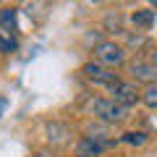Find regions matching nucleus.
<instances>
[{
    "label": "nucleus",
    "instance_id": "nucleus-1",
    "mask_svg": "<svg viewBox=\"0 0 157 157\" xmlns=\"http://www.w3.org/2000/svg\"><path fill=\"white\" fill-rule=\"evenodd\" d=\"M92 113H94V118H100L105 123H121V121L128 118V110H123L121 105H115V102L107 100V97L92 100Z\"/></svg>",
    "mask_w": 157,
    "mask_h": 157
},
{
    "label": "nucleus",
    "instance_id": "nucleus-2",
    "mask_svg": "<svg viewBox=\"0 0 157 157\" xmlns=\"http://www.w3.org/2000/svg\"><path fill=\"white\" fill-rule=\"evenodd\" d=\"M126 60V50L121 45H115V42H100V45L94 47V60L92 63H97V66H105V68H115V66H121V63Z\"/></svg>",
    "mask_w": 157,
    "mask_h": 157
},
{
    "label": "nucleus",
    "instance_id": "nucleus-3",
    "mask_svg": "<svg viewBox=\"0 0 157 157\" xmlns=\"http://www.w3.org/2000/svg\"><path fill=\"white\" fill-rule=\"evenodd\" d=\"M115 105H121L123 110H128L131 105H136L139 102V86L131 84V81H118L115 86H113V97H110Z\"/></svg>",
    "mask_w": 157,
    "mask_h": 157
},
{
    "label": "nucleus",
    "instance_id": "nucleus-4",
    "mask_svg": "<svg viewBox=\"0 0 157 157\" xmlns=\"http://www.w3.org/2000/svg\"><path fill=\"white\" fill-rule=\"evenodd\" d=\"M81 73H84L89 81H94V84H105V86H115L121 78H118V73H113L110 68H105V66H97V63H86L84 68H81Z\"/></svg>",
    "mask_w": 157,
    "mask_h": 157
},
{
    "label": "nucleus",
    "instance_id": "nucleus-5",
    "mask_svg": "<svg viewBox=\"0 0 157 157\" xmlns=\"http://www.w3.org/2000/svg\"><path fill=\"white\" fill-rule=\"evenodd\" d=\"M131 76L136 81H147V84H155L157 78V66L152 60H134L131 63Z\"/></svg>",
    "mask_w": 157,
    "mask_h": 157
},
{
    "label": "nucleus",
    "instance_id": "nucleus-6",
    "mask_svg": "<svg viewBox=\"0 0 157 157\" xmlns=\"http://www.w3.org/2000/svg\"><path fill=\"white\" fill-rule=\"evenodd\" d=\"M131 24H134L136 29H141V32H149L152 26H155V11L152 8H139V11L131 13Z\"/></svg>",
    "mask_w": 157,
    "mask_h": 157
},
{
    "label": "nucleus",
    "instance_id": "nucleus-7",
    "mask_svg": "<svg viewBox=\"0 0 157 157\" xmlns=\"http://www.w3.org/2000/svg\"><path fill=\"white\" fill-rule=\"evenodd\" d=\"M107 147L105 144H100V141H92V139H81L76 144V157H100L102 152H105Z\"/></svg>",
    "mask_w": 157,
    "mask_h": 157
},
{
    "label": "nucleus",
    "instance_id": "nucleus-8",
    "mask_svg": "<svg viewBox=\"0 0 157 157\" xmlns=\"http://www.w3.org/2000/svg\"><path fill=\"white\" fill-rule=\"evenodd\" d=\"M16 16L18 11L16 8H0V34H13L16 32Z\"/></svg>",
    "mask_w": 157,
    "mask_h": 157
},
{
    "label": "nucleus",
    "instance_id": "nucleus-9",
    "mask_svg": "<svg viewBox=\"0 0 157 157\" xmlns=\"http://www.w3.org/2000/svg\"><path fill=\"white\" fill-rule=\"evenodd\" d=\"M47 131H50V136H47L50 144H63V141H68V136H71V131H68L63 123H50Z\"/></svg>",
    "mask_w": 157,
    "mask_h": 157
},
{
    "label": "nucleus",
    "instance_id": "nucleus-10",
    "mask_svg": "<svg viewBox=\"0 0 157 157\" xmlns=\"http://www.w3.org/2000/svg\"><path fill=\"white\" fill-rule=\"evenodd\" d=\"M123 141L131 144V147H141V144L149 141V136H147L144 131H128V134H123Z\"/></svg>",
    "mask_w": 157,
    "mask_h": 157
},
{
    "label": "nucleus",
    "instance_id": "nucleus-11",
    "mask_svg": "<svg viewBox=\"0 0 157 157\" xmlns=\"http://www.w3.org/2000/svg\"><path fill=\"white\" fill-rule=\"evenodd\" d=\"M139 100H144V105L149 107V110H152V107H157V86L149 84L144 92H139Z\"/></svg>",
    "mask_w": 157,
    "mask_h": 157
},
{
    "label": "nucleus",
    "instance_id": "nucleus-12",
    "mask_svg": "<svg viewBox=\"0 0 157 157\" xmlns=\"http://www.w3.org/2000/svg\"><path fill=\"white\" fill-rule=\"evenodd\" d=\"M18 39L13 34H0V52H16Z\"/></svg>",
    "mask_w": 157,
    "mask_h": 157
},
{
    "label": "nucleus",
    "instance_id": "nucleus-13",
    "mask_svg": "<svg viewBox=\"0 0 157 157\" xmlns=\"http://www.w3.org/2000/svg\"><path fill=\"white\" fill-rule=\"evenodd\" d=\"M105 26L113 29L115 34H121L123 32V18H121V13H107L105 16Z\"/></svg>",
    "mask_w": 157,
    "mask_h": 157
}]
</instances>
